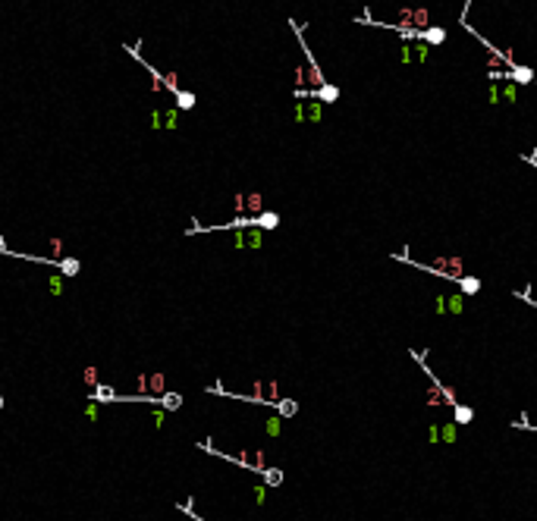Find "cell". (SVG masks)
<instances>
[{
	"instance_id": "13",
	"label": "cell",
	"mask_w": 537,
	"mask_h": 521,
	"mask_svg": "<svg viewBox=\"0 0 537 521\" xmlns=\"http://www.w3.org/2000/svg\"><path fill=\"white\" fill-rule=\"evenodd\" d=\"M4 248H7V245H4V239H0V251H4Z\"/></svg>"
},
{
	"instance_id": "6",
	"label": "cell",
	"mask_w": 537,
	"mask_h": 521,
	"mask_svg": "<svg viewBox=\"0 0 537 521\" xmlns=\"http://www.w3.org/2000/svg\"><path fill=\"white\" fill-rule=\"evenodd\" d=\"M471 418H474V412H471L468 405H456V421H459V424H468Z\"/></svg>"
},
{
	"instance_id": "12",
	"label": "cell",
	"mask_w": 537,
	"mask_h": 521,
	"mask_svg": "<svg viewBox=\"0 0 537 521\" xmlns=\"http://www.w3.org/2000/svg\"><path fill=\"white\" fill-rule=\"evenodd\" d=\"M431 443H440V427H437V424L431 427Z\"/></svg>"
},
{
	"instance_id": "2",
	"label": "cell",
	"mask_w": 537,
	"mask_h": 521,
	"mask_svg": "<svg viewBox=\"0 0 537 521\" xmlns=\"http://www.w3.org/2000/svg\"><path fill=\"white\" fill-rule=\"evenodd\" d=\"M509 79H512V82H534V69H528V66H512V69H509Z\"/></svg>"
},
{
	"instance_id": "11",
	"label": "cell",
	"mask_w": 537,
	"mask_h": 521,
	"mask_svg": "<svg viewBox=\"0 0 537 521\" xmlns=\"http://www.w3.org/2000/svg\"><path fill=\"white\" fill-rule=\"evenodd\" d=\"M280 412H283V415H292V412H295V402H280Z\"/></svg>"
},
{
	"instance_id": "7",
	"label": "cell",
	"mask_w": 537,
	"mask_h": 521,
	"mask_svg": "<svg viewBox=\"0 0 537 521\" xmlns=\"http://www.w3.org/2000/svg\"><path fill=\"white\" fill-rule=\"evenodd\" d=\"M318 95H321L324 101H336V98H340V91H336V88H333V85H324V88L318 91Z\"/></svg>"
},
{
	"instance_id": "8",
	"label": "cell",
	"mask_w": 537,
	"mask_h": 521,
	"mask_svg": "<svg viewBox=\"0 0 537 521\" xmlns=\"http://www.w3.org/2000/svg\"><path fill=\"white\" fill-rule=\"evenodd\" d=\"M440 437L446 443H456V427H440Z\"/></svg>"
},
{
	"instance_id": "10",
	"label": "cell",
	"mask_w": 537,
	"mask_h": 521,
	"mask_svg": "<svg viewBox=\"0 0 537 521\" xmlns=\"http://www.w3.org/2000/svg\"><path fill=\"white\" fill-rule=\"evenodd\" d=\"M258 223H261V226H276V214H264Z\"/></svg>"
},
{
	"instance_id": "4",
	"label": "cell",
	"mask_w": 537,
	"mask_h": 521,
	"mask_svg": "<svg viewBox=\"0 0 537 521\" xmlns=\"http://www.w3.org/2000/svg\"><path fill=\"white\" fill-rule=\"evenodd\" d=\"M421 41H428V44H443V41H446V32H443V28H424V32H421Z\"/></svg>"
},
{
	"instance_id": "5",
	"label": "cell",
	"mask_w": 537,
	"mask_h": 521,
	"mask_svg": "<svg viewBox=\"0 0 537 521\" xmlns=\"http://www.w3.org/2000/svg\"><path fill=\"white\" fill-rule=\"evenodd\" d=\"M459 286H462V295H474V292H481V280H477V276H462Z\"/></svg>"
},
{
	"instance_id": "1",
	"label": "cell",
	"mask_w": 537,
	"mask_h": 521,
	"mask_svg": "<svg viewBox=\"0 0 537 521\" xmlns=\"http://www.w3.org/2000/svg\"><path fill=\"white\" fill-rule=\"evenodd\" d=\"M431 270L449 276V280H462V276H465V260L462 257H437L431 264Z\"/></svg>"
},
{
	"instance_id": "9",
	"label": "cell",
	"mask_w": 537,
	"mask_h": 521,
	"mask_svg": "<svg viewBox=\"0 0 537 521\" xmlns=\"http://www.w3.org/2000/svg\"><path fill=\"white\" fill-rule=\"evenodd\" d=\"M63 273H79V260H63Z\"/></svg>"
},
{
	"instance_id": "14",
	"label": "cell",
	"mask_w": 537,
	"mask_h": 521,
	"mask_svg": "<svg viewBox=\"0 0 537 521\" xmlns=\"http://www.w3.org/2000/svg\"><path fill=\"white\" fill-rule=\"evenodd\" d=\"M0 408H4V399H0Z\"/></svg>"
},
{
	"instance_id": "3",
	"label": "cell",
	"mask_w": 537,
	"mask_h": 521,
	"mask_svg": "<svg viewBox=\"0 0 537 521\" xmlns=\"http://www.w3.org/2000/svg\"><path fill=\"white\" fill-rule=\"evenodd\" d=\"M462 299H465L462 292H456V295H443V308H446L449 314H462Z\"/></svg>"
}]
</instances>
